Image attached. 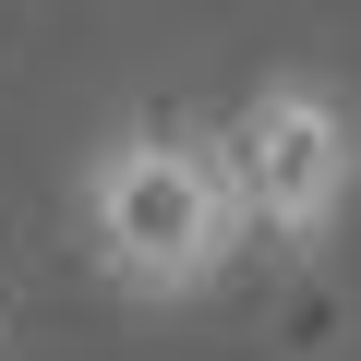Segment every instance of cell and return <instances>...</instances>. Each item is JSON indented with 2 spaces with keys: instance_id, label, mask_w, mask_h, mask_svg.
<instances>
[{
  "instance_id": "2",
  "label": "cell",
  "mask_w": 361,
  "mask_h": 361,
  "mask_svg": "<svg viewBox=\"0 0 361 361\" xmlns=\"http://www.w3.org/2000/svg\"><path fill=\"white\" fill-rule=\"evenodd\" d=\"M229 180L265 241H325L361 193V121L325 73H265L241 109H229Z\"/></svg>"
},
{
  "instance_id": "1",
  "label": "cell",
  "mask_w": 361,
  "mask_h": 361,
  "mask_svg": "<svg viewBox=\"0 0 361 361\" xmlns=\"http://www.w3.org/2000/svg\"><path fill=\"white\" fill-rule=\"evenodd\" d=\"M85 241H97V277L133 289V301L217 289L241 265V241H253V205L229 180V145L217 133H180V121L97 133V157H85Z\"/></svg>"
}]
</instances>
